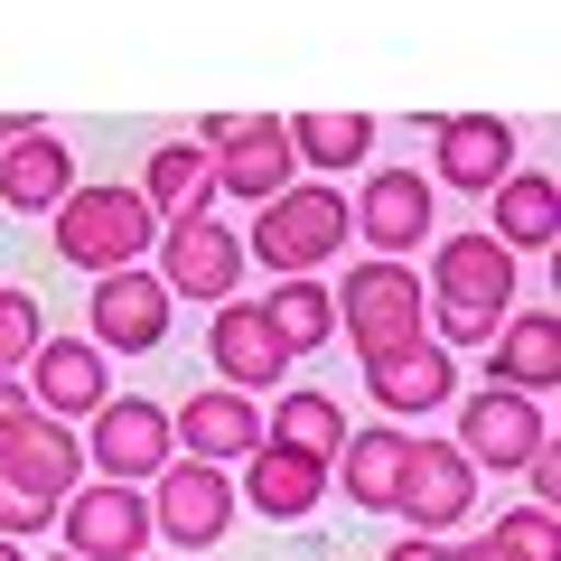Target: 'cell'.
Segmentation results:
<instances>
[{
	"mask_svg": "<svg viewBox=\"0 0 561 561\" xmlns=\"http://www.w3.org/2000/svg\"><path fill=\"white\" fill-rule=\"evenodd\" d=\"M0 478L28 486L38 505H66L84 486V440L76 421H47V412H20L10 431H0Z\"/></svg>",
	"mask_w": 561,
	"mask_h": 561,
	"instance_id": "cell-13",
	"label": "cell"
},
{
	"mask_svg": "<svg viewBox=\"0 0 561 561\" xmlns=\"http://www.w3.org/2000/svg\"><path fill=\"white\" fill-rule=\"evenodd\" d=\"M534 449H552V421H542L534 393H496V383H486V393L459 402V459L478 468V478L486 468H524Z\"/></svg>",
	"mask_w": 561,
	"mask_h": 561,
	"instance_id": "cell-11",
	"label": "cell"
},
{
	"mask_svg": "<svg viewBox=\"0 0 561 561\" xmlns=\"http://www.w3.org/2000/svg\"><path fill=\"white\" fill-rule=\"evenodd\" d=\"M197 150L216 160V187L243 206H272L280 187L300 179V160H290V131H280V113H206Z\"/></svg>",
	"mask_w": 561,
	"mask_h": 561,
	"instance_id": "cell-4",
	"label": "cell"
},
{
	"mask_svg": "<svg viewBox=\"0 0 561 561\" xmlns=\"http://www.w3.org/2000/svg\"><path fill=\"white\" fill-rule=\"evenodd\" d=\"M328 300H337V328L356 337V365H375V356H393V346L431 337V290H421V272H412V262H393V253L346 262Z\"/></svg>",
	"mask_w": 561,
	"mask_h": 561,
	"instance_id": "cell-3",
	"label": "cell"
},
{
	"mask_svg": "<svg viewBox=\"0 0 561 561\" xmlns=\"http://www.w3.org/2000/svg\"><path fill=\"white\" fill-rule=\"evenodd\" d=\"M47 561H76V552H47Z\"/></svg>",
	"mask_w": 561,
	"mask_h": 561,
	"instance_id": "cell-40",
	"label": "cell"
},
{
	"mask_svg": "<svg viewBox=\"0 0 561 561\" xmlns=\"http://www.w3.org/2000/svg\"><path fill=\"white\" fill-rule=\"evenodd\" d=\"M20 412H38V402H28V383H20V375H0V431H10Z\"/></svg>",
	"mask_w": 561,
	"mask_h": 561,
	"instance_id": "cell-35",
	"label": "cell"
},
{
	"mask_svg": "<svg viewBox=\"0 0 561 561\" xmlns=\"http://www.w3.org/2000/svg\"><path fill=\"white\" fill-rule=\"evenodd\" d=\"M486 337H496V319H478V309H440V337H431V346L459 356V346H486Z\"/></svg>",
	"mask_w": 561,
	"mask_h": 561,
	"instance_id": "cell-32",
	"label": "cell"
},
{
	"mask_svg": "<svg viewBox=\"0 0 561 561\" xmlns=\"http://www.w3.org/2000/svg\"><path fill=\"white\" fill-rule=\"evenodd\" d=\"M383 561H449V542H431V534H412V542H383Z\"/></svg>",
	"mask_w": 561,
	"mask_h": 561,
	"instance_id": "cell-34",
	"label": "cell"
},
{
	"mask_svg": "<svg viewBox=\"0 0 561 561\" xmlns=\"http://www.w3.org/2000/svg\"><path fill=\"white\" fill-rule=\"evenodd\" d=\"M449 561H505V552H496V542L478 534V542H449Z\"/></svg>",
	"mask_w": 561,
	"mask_h": 561,
	"instance_id": "cell-36",
	"label": "cell"
},
{
	"mask_svg": "<svg viewBox=\"0 0 561 561\" xmlns=\"http://www.w3.org/2000/svg\"><path fill=\"white\" fill-rule=\"evenodd\" d=\"M28 402H38L47 421H94L103 402H113V375H103V346L94 337H38V356L20 365Z\"/></svg>",
	"mask_w": 561,
	"mask_h": 561,
	"instance_id": "cell-16",
	"label": "cell"
},
{
	"mask_svg": "<svg viewBox=\"0 0 561 561\" xmlns=\"http://www.w3.org/2000/svg\"><path fill=\"white\" fill-rule=\"evenodd\" d=\"M140 561H179V552H140Z\"/></svg>",
	"mask_w": 561,
	"mask_h": 561,
	"instance_id": "cell-39",
	"label": "cell"
},
{
	"mask_svg": "<svg viewBox=\"0 0 561 561\" xmlns=\"http://www.w3.org/2000/svg\"><path fill=\"white\" fill-rule=\"evenodd\" d=\"M206 365L225 375V393H272L280 365H290V346L272 337V319H262V300H216V319H206Z\"/></svg>",
	"mask_w": 561,
	"mask_h": 561,
	"instance_id": "cell-17",
	"label": "cell"
},
{
	"mask_svg": "<svg viewBox=\"0 0 561 561\" xmlns=\"http://www.w3.org/2000/svg\"><path fill=\"white\" fill-rule=\"evenodd\" d=\"M150 272H160L169 300H234L243 280V234L234 225H216V206H197V216H169L160 243H150Z\"/></svg>",
	"mask_w": 561,
	"mask_h": 561,
	"instance_id": "cell-5",
	"label": "cell"
},
{
	"mask_svg": "<svg viewBox=\"0 0 561 561\" xmlns=\"http://www.w3.org/2000/svg\"><path fill=\"white\" fill-rule=\"evenodd\" d=\"M0 561H28V552H20V542H0Z\"/></svg>",
	"mask_w": 561,
	"mask_h": 561,
	"instance_id": "cell-38",
	"label": "cell"
},
{
	"mask_svg": "<svg viewBox=\"0 0 561 561\" xmlns=\"http://www.w3.org/2000/svg\"><path fill=\"white\" fill-rule=\"evenodd\" d=\"M76 187V150H66L57 131H20V140H0V206L10 216H57V197Z\"/></svg>",
	"mask_w": 561,
	"mask_h": 561,
	"instance_id": "cell-21",
	"label": "cell"
},
{
	"mask_svg": "<svg viewBox=\"0 0 561 561\" xmlns=\"http://www.w3.org/2000/svg\"><path fill=\"white\" fill-rule=\"evenodd\" d=\"M20 131H38V113H0V140H20Z\"/></svg>",
	"mask_w": 561,
	"mask_h": 561,
	"instance_id": "cell-37",
	"label": "cell"
},
{
	"mask_svg": "<svg viewBox=\"0 0 561 561\" xmlns=\"http://www.w3.org/2000/svg\"><path fill=\"white\" fill-rule=\"evenodd\" d=\"M515 122L505 113H449L440 131H431V169L421 179H440V187H459V197H486L496 179H515Z\"/></svg>",
	"mask_w": 561,
	"mask_h": 561,
	"instance_id": "cell-12",
	"label": "cell"
},
{
	"mask_svg": "<svg viewBox=\"0 0 561 561\" xmlns=\"http://www.w3.org/2000/svg\"><path fill=\"white\" fill-rule=\"evenodd\" d=\"M38 337H47V319H38V300H28L20 280H0V375H20V365L38 356Z\"/></svg>",
	"mask_w": 561,
	"mask_h": 561,
	"instance_id": "cell-30",
	"label": "cell"
},
{
	"mask_svg": "<svg viewBox=\"0 0 561 561\" xmlns=\"http://www.w3.org/2000/svg\"><path fill=\"white\" fill-rule=\"evenodd\" d=\"M346 216H356V234L375 243V253L412 262L421 243H431V179H421V169H365L356 197H346Z\"/></svg>",
	"mask_w": 561,
	"mask_h": 561,
	"instance_id": "cell-14",
	"label": "cell"
},
{
	"mask_svg": "<svg viewBox=\"0 0 561 561\" xmlns=\"http://www.w3.org/2000/svg\"><path fill=\"white\" fill-rule=\"evenodd\" d=\"M150 243H160V216L140 206L131 179H76L57 197V262H76V272H131V262H150Z\"/></svg>",
	"mask_w": 561,
	"mask_h": 561,
	"instance_id": "cell-2",
	"label": "cell"
},
{
	"mask_svg": "<svg viewBox=\"0 0 561 561\" xmlns=\"http://www.w3.org/2000/svg\"><path fill=\"white\" fill-rule=\"evenodd\" d=\"M486 383L496 393H552L561 383V319L552 309H505L496 337H486Z\"/></svg>",
	"mask_w": 561,
	"mask_h": 561,
	"instance_id": "cell-20",
	"label": "cell"
},
{
	"mask_svg": "<svg viewBox=\"0 0 561 561\" xmlns=\"http://www.w3.org/2000/svg\"><path fill=\"white\" fill-rule=\"evenodd\" d=\"M76 440H84V468H94V478H113V486H140V478H160V468L179 459L169 412H160L150 393H113V402L76 431Z\"/></svg>",
	"mask_w": 561,
	"mask_h": 561,
	"instance_id": "cell-7",
	"label": "cell"
},
{
	"mask_svg": "<svg viewBox=\"0 0 561 561\" xmlns=\"http://www.w3.org/2000/svg\"><path fill=\"white\" fill-rule=\"evenodd\" d=\"M262 440L300 449V459H337L346 449V412L328 393H280V412H262Z\"/></svg>",
	"mask_w": 561,
	"mask_h": 561,
	"instance_id": "cell-28",
	"label": "cell"
},
{
	"mask_svg": "<svg viewBox=\"0 0 561 561\" xmlns=\"http://www.w3.org/2000/svg\"><path fill=\"white\" fill-rule=\"evenodd\" d=\"M440 309H478V319H505L524 290V262L505 253L496 234H431V280H421Z\"/></svg>",
	"mask_w": 561,
	"mask_h": 561,
	"instance_id": "cell-8",
	"label": "cell"
},
{
	"mask_svg": "<svg viewBox=\"0 0 561 561\" xmlns=\"http://www.w3.org/2000/svg\"><path fill=\"white\" fill-rule=\"evenodd\" d=\"M225 524H234V478L206 459H169L160 478H150V542H169V552H206V542H225Z\"/></svg>",
	"mask_w": 561,
	"mask_h": 561,
	"instance_id": "cell-6",
	"label": "cell"
},
{
	"mask_svg": "<svg viewBox=\"0 0 561 561\" xmlns=\"http://www.w3.org/2000/svg\"><path fill=\"white\" fill-rule=\"evenodd\" d=\"M47 524H57V505H38L28 486L0 478V542H28V534H47Z\"/></svg>",
	"mask_w": 561,
	"mask_h": 561,
	"instance_id": "cell-31",
	"label": "cell"
},
{
	"mask_svg": "<svg viewBox=\"0 0 561 561\" xmlns=\"http://www.w3.org/2000/svg\"><path fill=\"white\" fill-rule=\"evenodd\" d=\"M365 393L383 402V421H431L440 402H459V356L449 346H393V356L365 365Z\"/></svg>",
	"mask_w": 561,
	"mask_h": 561,
	"instance_id": "cell-19",
	"label": "cell"
},
{
	"mask_svg": "<svg viewBox=\"0 0 561 561\" xmlns=\"http://www.w3.org/2000/svg\"><path fill=\"white\" fill-rule=\"evenodd\" d=\"M262 319H272V337L290 346V356H319V346L337 337V300H328V280H319V272H300V280H272Z\"/></svg>",
	"mask_w": 561,
	"mask_h": 561,
	"instance_id": "cell-26",
	"label": "cell"
},
{
	"mask_svg": "<svg viewBox=\"0 0 561 561\" xmlns=\"http://www.w3.org/2000/svg\"><path fill=\"white\" fill-rule=\"evenodd\" d=\"M140 206L150 216H197V206H216V160H206L197 140H160L150 160H140Z\"/></svg>",
	"mask_w": 561,
	"mask_h": 561,
	"instance_id": "cell-25",
	"label": "cell"
},
{
	"mask_svg": "<svg viewBox=\"0 0 561 561\" xmlns=\"http://www.w3.org/2000/svg\"><path fill=\"white\" fill-rule=\"evenodd\" d=\"M169 290L150 262H131V272H103L94 280V300H84V319H94V346L103 356H140V346H160L169 337Z\"/></svg>",
	"mask_w": 561,
	"mask_h": 561,
	"instance_id": "cell-15",
	"label": "cell"
},
{
	"mask_svg": "<svg viewBox=\"0 0 561 561\" xmlns=\"http://www.w3.org/2000/svg\"><path fill=\"white\" fill-rule=\"evenodd\" d=\"M524 486H534V505H552V486H561V449H534V459H524Z\"/></svg>",
	"mask_w": 561,
	"mask_h": 561,
	"instance_id": "cell-33",
	"label": "cell"
},
{
	"mask_svg": "<svg viewBox=\"0 0 561 561\" xmlns=\"http://www.w3.org/2000/svg\"><path fill=\"white\" fill-rule=\"evenodd\" d=\"M402 449H412V431H402V421L346 431V449L328 459V486H346V496H356V515H393V496H402Z\"/></svg>",
	"mask_w": 561,
	"mask_h": 561,
	"instance_id": "cell-22",
	"label": "cell"
},
{
	"mask_svg": "<svg viewBox=\"0 0 561 561\" xmlns=\"http://www.w3.org/2000/svg\"><path fill=\"white\" fill-rule=\"evenodd\" d=\"M393 515L412 524V534H459L468 515H478V468L459 459V440H421L412 431V449H402V496H393Z\"/></svg>",
	"mask_w": 561,
	"mask_h": 561,
	"instance_id": "cell-9",
	"label": "cell"
},
{
	"mask_svg": "<svg viewBox=\"0 0 561 561\" xmlns=\"http://www.w3.org/2000/svg\"><path fill=\"white\" fill-rule=\"evenodd\" d=\"M486 542H496L505 561H561L552 505H515V515H496V524H486Z\"/></svg>",
	"mask_w": 561,
	"mask_h": 561,
	"instance_id": "cell-29",
	"label": "cell"
},
{
	"mask_svg": "<svg viewBox=\"0 0 561 561\" xmlns=\"http://www.w3.org/2000/svg\"><path fill=\"white\" fill-rule=\"evenodd\" d=\"M337 243H356L346 187L337 179H290L272 206H253L243 262H262L272 280H300V272H319V262H337Z\"/></svg>",
	"mask_w": 561,
	"mask_h": 561,
	"instance_id": "cell-1",
	"label": "cell"
},
{
	"mask_svg": "<svg viewBox=\"0 0 561 561\" xmlns=\"http://www.w3.org/2000/svg\"><path fill=\"white\" fill-rule=\"evenodd\" d=\"M57 534H66L76 561H140L150 552V496L140 486H113V478H84L57 505Z\"/></svg>",
	"mask_w": 561,
	"mask_h": 561,
	"instance_id": "cell-10",
	"label": "cell"
},
{
	"mask_svg": "<svg viewBox=\"0 0 561 561\" xmlns=\"http://www.w3.org/2000/svg\"><path fill=\"white\" fill-rule=\"evenodd\" d=\"M243 496L272 524H300V515H319V496H328V459H300V449L262 440L253 459H243Z\"/></svg>",
	"mask_w": 561,
	"mask_h": 561,
	"instance_id": "cell-24",
	"label": "cell"
},
{
	"mask_svg": "<svg viewBox=\"0 0 561 561\" xmlns=\"http://www.w3.org/2000/svg\"><path fill=\"white\" fill-rule=\"evenodd\" d=\"M486 206H496L486 234H496L515 262L561 243V187H552V169H515V179H496V187H486Z\"/></svg>",
	"mask_w": 561,
	"mask_h": 561,
	"instance_id": "cell-23",
	"label": "cell"
},
{
	"mask_svg": "<svg viewBox=\"0 0 561 561\" xmlns=\"http://www.w3.org/2000/svg\"><path fill=\"white\" fill-rule=\"evenodd\" d=\"M169 440H179V459L243 468L262 449V402L253 393H187L179 412H169Z\"/></svg>",
	"mask_w": 561,
	"mask_h": 561,
	"instance_id": "cell-18",
	"label": "cell"
},
{
	"mask_svg": "<svg viewBox=\"0 0 561 561\" xmlns=\"http://www.w3.org/2000/svg\"><path fill=\"white\" fill-rule=\"evenodd\" d=\"M280 131H290V160L300 169H365V150H375V122L365 113H290Z\"/></svg>",
	"mask_w": 561,
	"mask_h": 561,
	"instance_id": "cell-27",
	"label": "cell"
}]
</instances>
